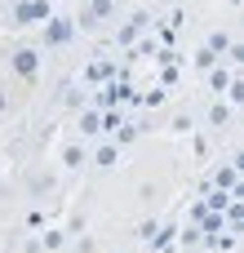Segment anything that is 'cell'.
I'll return each instance as SVG.
<instances>
[{"mask_svg": "<svg viewBox=\"0 0 244 253\" xmlns=\"http://www.w3.org/2000/svg\"><path fill=\"white\" fill-rule=\"evenodd\" d=\"M18 71H36V58L31 53H18Z\"/></svg>", "mask_w": 244, "mask_h": 253, "instance_id": "obj_1", "label": "cell"}]
</instances>
